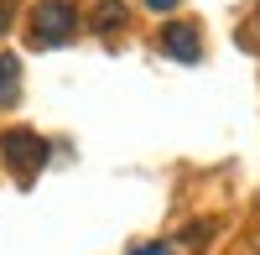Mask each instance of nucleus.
<instances>
[{"label":"nucleus","mask_w":260,"mask_h":255,"mask_svg":"<svg viewBox=\"0 0 260 255\" xmlns=\"http://www.w3.org/2000/svg\"><path fill=\"white\" fill-rule=\"evenodd\" d=\"M146 11H156V16L161 11H177V0H146Z\"/></svg>","instance_id":"6e6552de"},{"label":"nucleus","mask_w":260,"mask_h":255,"mask_svg":"<svg viewBox=\"0 0 260 255\" xmlns=\"http://www.w3.org/2000/svg\"><path fill=\"white\" fill-rule=\"evenodd\" d=\"M120 26H125V6H120V0H99V6H94V31L115 37Z\"/></svg>","instance_id":"20e7f679"},{"label":"nucleus","mask_w":260,"mask_h":255,"mask_svg":"<svg viewBox=\"0 0 260 255\" xmlns=\"http://www.w3.org/2000/svg\"><path fill=\"white\" fill-rule=\"evenodd\" d=\"M130 255H172V245H136Z\"/></svg>","instance_id":"0eeeda50"},{"label":"nucleus","mask_w":260,"mask_h":255,"mask_svg":"<svg viewBox=\"0 0 260 255\" xmlns=\"http://www.w3.org/2000/svg\"><path fill=\"white\" fill-rule=\"evenodd\" d=\"M208 235H213V224H187V235H182V240L203 250V240H208Z\"/></svg>","instance_id":"423d86ee"},{"label":"nucleus","mask_w":260,"mask_h":255,"mask_svg":"<svg viewBox=\"0 0 260 255\" xmlns=\"http://www.w3.org/2000/svg\"><path fill=\"white\" fill-rule=\"evenodd\" d=\"M161 52L177 57V62H198V57H203L198 26H182V21H177V26H167V31H161Z\"/></svg>","instance_id":"7ed1b4c3"},{"label":"nucleus","mask_w":260,"mask_h":255,"mask_svg":"<svg viewBox=\"0 0 260 255\" xmlns=\"http://www.w3.org/2000/svg\"><path fill=\"white\" fill-rule=\"evenodd\" d=\"M73 31H78V11L68 6V0H42V6L31 11V21H26V47H37V52L62 47Z\"/></svg>","instance_id":"f257e3e1"},{"label":"nucleus","mask_w":260,"mask_h":255,"mask_svg":"<svg viewBox=\"0 0 260 255\" xmlns=\"http://www.w3.org/2000/svg\"><path fill=\"white\" fill-rule=\"evenodd\" d=\"M0 156H6L21 172V182H26L31 172H42V162H47V141H42L37 131H6L0 136Z\"/></svg>","instance_id":"f03ea898"},{"label":"nucleus","mask_w":260,"mask_h":255,"mask_svg":"<svg viewBox=\"0 0 260 255\" xmlns=\"http://www.w3.org/2000/svg\"><path fill=\"white\" fill-rule=\"evenodd\" d=\"M21 62L11 57V52H0V110H6V104H16V89H21Z\"/></svg>","instance_id":"39448f33"}]
</instances>
